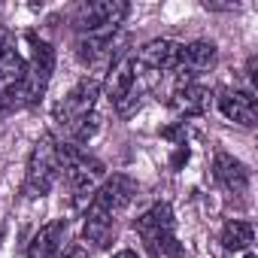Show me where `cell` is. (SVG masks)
I'll return each instance as SVG.
<instances>
[{
    "label": "cell",
    "instance_id": "cell-2",
    "mask_svg": "<svg viewBox=\"0 0 258 258\" xmlns=\"http://www.w3.org/2000/svg\"><path fill=\"white\" fill-rule=\"evenodd\" d=\"M58 167L70 185V195H73V204L76 207H88L94 191L100 188V179H103V164L88 155L82 146H73V143H58Z\"/></svg>",
    "mask_w": 258,
    "mask_h": 258
},
{
    "label": "cell",
    "instance_id": "cell-8",
    "mask_svg": "<svg viewBox=\"0 0 258 258\" xmlns=\"http://www.w3.org/2000/svg\"><path fill=\"white\" fill-rule=\"evenodd\" d=\"M216 58H219V49H216V43H210V40H195V43L182 46L179 64H176V70H173L176 79H179V85H182V82H191L195 76L210 73V70L216 67Z\"/></svg>",
    "mask_w": 258,
    "mask_h": 258
},
{
    "label": "cell",
    "instance_id": "cell-18",
    "mask_svg": "<svg viewBox=\"0 0 258 258\" xmlns=\"http://www.w3.org/2000/svg\"><path fill=\"white\" fill-rule=\"evenodd\" d=\"M146 252H149V258H185L176 237H170L164 243H155V246H146Z\"/></svg>",
    "mask_w": 258,
    "mask_h": 258
},
{
    "label": "cell",
    "instance_id": "cell-12",
    "mask_svg": "<svg viewBox=\"0 0 258 258\" xmlns=\"http://www.w3.org/2000/svg\"><path fill=\"white\" fill-rule=\"evenodd\" d=\"M64 240H67V219H55L31 237L28 258H61L64 255Z\"/></svg>",
    "mask_w": 258,
    "mask_h": 258
},
{
    "label": "cell",
    "instance_id": "cell-16",
    "mask_svg": "<svg viewBox=\"0 0 258 258\" xmlns=\"http://www.w3.org/2000/svg\"><path fill=\"white\" fill-rule=\"evenodd\" d=\"M112 40H115V34H79L76 58L82 64H97L100 58H106L112 52Z\"/></svg>",
    "mask_w": 258,
    "mask_h": 258
},
{
    "label": "cell",
    "instance_id": "cell-21",
    "mask_svg": "<svg viewBox=\"0 0 258 258\" xmlns=\"http://www.w3.org/2000/svg\"><path fill=\"white\" fill-rule=\"evenodd\" d=\"M112 258H140V255H137L134 249H121V252H115Z\"/></svg>",
    "mask_w": 258,
    "mask_h": 258
},
{
    "label": "cell",
    "instance_id": "cell-11",
    "mask_svg": "<svg viewBox=\"0 0 258 258\" xmlns=\"http://www.w3.org/2000/svg\"><path fill=\"white\" fill-rule=\"evenodd\" d=\"M216 103L222 109V115L228 121H237L243 127H255L258 121V103L252 97V91H240V88H219Z\"/></svg>",
    "mask_w": 258,
    "mask_h": 258
},
{
    "label": "cell",
    "instance_id": "cell-1",
    "mask_svg": "<svg viewBox=\"0 0 258 258\" xmlns=\"http://www.w3.org/2000/svg\"><path fill=\"white\" fill-rule=\"evenodd\" d=\"M28 40H31V58L25 61V76H22L19 88L10 97L13 112L40 103L49 82H52V73H55V49H52V43L40 40L37 34H28Z\"/></svg>",
    "mask_w": 258,
    "mask_h": 258
},
{
    "label": "cell",
    "instance_id": "cell-6",
    "mask_svg": "<svg viewBox=\"0 0 258 258\" xmlns=\"http://www.w3.org/2000/svg\"><path fill=\"white\" fill-rule=\"evenodd\" d=\"M134 198H137V182L131 176H124V173H115V176H109V179L100 182V188L94 191V198H91L88 207L115 219V216H121L127 207H131Z\"/></svg>",
    "mask_w": 258,
    "mask_h": 258
},
{
    "label": "cell",
    "instance_id": "cell-19",
    "mask_svg": "<svg viewBox=\"0 0 258 258\" xmlns=\"http://www.w3.org/2000/svg\"><path fill=\"white\" fill-rule=\"evenodd\" d=\"M185 161H188V146H185V143L173 146V158H170V167H173V170H179Z\"/></svg>",
    "mask_w": 258,
    "mask_h": 258
},
{
    "label": "cell",
    "instance_id": "cell-10",
    "mask_svg": "<svg viewBox=\"0 0 258 258\" xmlns=\"http://www.w3.org/2000/svg\"><path fill=\"white\" fill-rule=\"evenodd\" d=\"M179 55H182V43H176V40H152L134 55V61H137V70L170 73V70H176Z\"/></svg>",
    "mask_w": 258,
    "mask_h": 258
},
{
    "label": "cell",
    "instance_id": "cell-4",
    "mask_svg": "<svg viewBox=\"0 0 258 258\" xmlns=\"http://www.w3.org/2000/svg\"><path fill=\"white\" fill-rule=\"evenodd\" d=\"M127 13L131 7L124 0H94V4H79L70 22L79 34H115Z\"/></svg>",
    "mask_w": 258,
    "mask_h": 258
},
{
    "label": "cell",
    "instance_id": "cell-15",
    "mask_svg": "<svg viewBox=\"0 0 258 258\" xmlns=\"http://www.w3.org/2000/svg\"><path fill=\"white\" fill-rule=\"evenodd\" d=\"M115 234V219L100 213V210H85V225H82V240L94 249H106Z\"/></svg>",
    "mask_w": 258,
    "mask_h": 258
},
{
    "label": "cell",
    "instance_id": "cell-20",
    "mask_svg": "<svg viewBox=\"0 0 258 258\" xmlns=\"http://www.w3.org/2000/svg\"><path fill=\"white\" fill-rule=\"evenodd\" d=\"M67 258H88V249L76 246V249H70V252H67Z\"/></svg>",
    "mask_w": 258,
    "mask_h": 258
},
{
    "label": "cell",
    "instance_id": "cell-13",
    "mask_svg": "<svg viewBox=\"0 0 258 258\" xmlns=\"http://www.w3.org/2000/svg\"><path fill=\"white\" fill-rule=\"evenodd\" d=\"M137 85H140V70H137L134 55H124V58H118V61L109 67V76H106V97L112 100V106H115L124 94H131Z\"/></svg>",
    "mask_w": 258,
    "mask_h": 258
},
{
    "label": "cell",
    "instance_id": "cell-3",
    "mask_svg": "<svg viewBox=\"0 0 258 258\" xmlns=\"http://www.w3.org/2000/svg\"><path fill=\"white\" fill-rule=\"evenodd\" d=\"M61 167H58V143L52 134H43L34 143V152L28 158V170H25V195L31 201L46 198L58 179Z\"/></svg>",
    "mask_w": 258,
    "mask_h": 258
},
{
    "label": "cell",
    "instance_id": "cell-7",
    "mask_svg": "<svg viewBox=\"0 0 258 258\" xmlns=\"http://www.w3.org/2000/svg\"><path fill=\"white\" fill-rule=\"evenodd\" d=\"M213 176H216V182L222 185V191H225L228 198H234V201H240V204L249 201L252 182H249V170H246L243 161H237V158L228 155V152H216V158H213Z\"/></svg>",
    "mask_w": 258,
    "mask_h": 258
},
{
    "label": "cell",
    "instance_id": "cell-22",
    "mask_svg": "<svg viewBox=\"0 0 258 258\" xmlns=\"http://www.w3.org/2000/svg\"><path fill=\"white\" fill-rule=\"evenodd\" d=\"M4 237H7V228H4V225H0V243H4Z\"/></svg>",
    "mask_w": 258,
    "mask_h": 258
},
{
    "label": "cell",
    "instance_id": "cell-14",
    "mask_svg": "<svg viewBox=\"0 0 258 258\" xmlns=\"http://www.w3.org/2000/svg\"><path fill=\"white\" fill-rule=\"evenodd\" d=\"M213 103V91L207 85H198V82H182L176 85V91L170 94V106L179 112V115H204Z\"/></svg>",
    "mask_w": 258,
    "mask_h": 258
},
{
    "label": "cell",
    "instance_id": "cell-23",
    "mask_svg": "<svg viewBox=\"0 0 258 258\" xmlns=\"http://www.w3.org/2000/svg\"><path fill=\"white\" fill-rule=\"evenodd\" d=\"M246 258H255V252H252V249H246Z\"/></svg>",
    "mask_w": 258,
    "mask_h": 258
},
{
    "label": "cell",
    "instance_id": "cell-9",
    "mask_svg": "<svg viewBox=\"0 0 258 258\" xmlns=\"http://www.w3.org/2000/svg\"><path fill=\"white\" fill-rule=\"evenodd\" d=\"M134 228H137L143 246H155V243H164V240L176 237V225H173V210H170V204H155V207H149L146 213L137 216Z\"/></svg>",
    "mask_w": 258,
    "mask_h": 258
},
{
    "label": "cell",
    "instance_id": "cell-5",
    "mask_svg": "<svg viewBox=\"0 0 258 258\" xmlns=\"http://www.w3.org/2000/svg\"><path fill=\"white\" fill-rule=\"evenodd\" d=\"M97 97H100V82H97V79H88V76L79 79V82L67 91V97H64V100L58 103V109H55V118H58V124L64 127V134H70L82 118L94 115Z\"/></svg>",
    "mask_w": 258,
    "mask_h": 258
},
{
    "label": "cell",
    "instance_id": "cell-17",
    "mask_svg": "<svg viewBox=\"0 0 258 258\" xmlns=\"http://www.w3.org/2000/svg\"><path fill=\"white\" fill-rule=\"evenodd\" d=\"M252 240H255V231L249 222L243 219H228L225 228H222V246L228 252H246L252 249Z\"/></svg>",
    "mask_w": 258,
    "mask_h": 258
}]
</instances>
